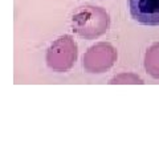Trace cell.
<instances>
[{"label":"cell","instance_id":"obj_1","mask_svg":"<svg viewBox=\"0 0 159 143\" xmlns=\"http://www.w3.org/2000/svg\"><path fill=\"white\" fill-rule=\"evenodd\" d=\"M109 27L110 16L101 7H81L72 17L73 32L85 40H93L102 36L109 31Z\"/></svg>","mask_w":159,"mask_h":143},{"label":"cell","instance_id":"obj_2","mask_svg":"<svg viewBox=\"0 0 159 143\" xmlns=\"http://www.w3.org/2000/svg\"><path fill=\"white\" fill-rule=\"evenodd\" d=\"M78 48L72 36L64 34L54 40L47 51V64L53 72H68L77 61Z\"/></svg>","mask_w":159,"mask_h":143},{"label":"cell","instance_id":"obj_3","mask_svg":"<svg viewBox=\"0 0 159 143\" xmlns=\"http://www.w3.org/2000/svg\"><path fill=\"white\" fill-rule=\"evenodd\" d=\"M118 53L111 44L98 42L88 49L82 58V66L88 73L99 74L109 70L117 61Z\"/></svg>","mask_w":159,"mask_h":143},{"label":"cell","instance_id":"obj_4","mask_svg":"<svg viewBox=\"0 0 159 143\" xmlns=\"http://www.w3.org/2000/svg\"><path fill=\"white\" fill-rule=\"evenodd\" d=\"M130 15L142 25H159V0H130Z\"/></svg>","mask_w":159,"mask_h":143},{"label":"cell","instance_id":"obj_5","mask_svg":"<svg viewBox=\"0 0 159 143\" xmlns=\"http://www.w3.org/2000/svg\"><path fill=\"white\" fill-rule=\"evenodd\" d=\"M145 69L152 78L159 80V42L152 44L146 51Z\"/></svg>","mask_w":159,"mask_h":143},{"label":"cell","instance_id":"obj_6","mask_svg":"<svg viewBox=\"0 0 159 143\" xmlns=\"http://www.w3.org/2000/svg\"><path fill=\"white\" fill-rule=\"evenodd\" d=\"M109 83H111V85H117V83H119V85L121 83H139V85H142L143 80L134 73H122V74L113 77Z\"/></svg>","mask_w":159,"mask_h":143}]
</instances>
